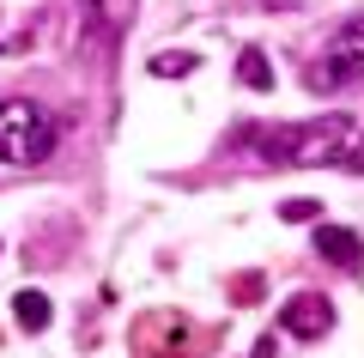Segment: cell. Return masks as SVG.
I'll list each match as a JSON object with an SVG mask.
<instances>
[{
  "mask_svg": "<svg viewBox=\"0 0 364 358\" xmlns=\"http://www.w3.org/2000/svg\"><path fill=\"white\" fill-rule=\"evenodd\" d=\"M237 79H243L249 91H273V61L261 49H243V61H237Z\"/></svg>",
  "mask_w": 364,
  "mask_h": 358,
  "instance_id": "cell-7",
  "label": "cell"
},
{
  "mask_svg": "<svg viewBox=\"0 0 364 358\" xmlns=\"http://www.w3.org/2000/svg\"><path fill=\"white\" fill-rule=\"evenodd\" d=\"M279 328H286L291 340H322V334L334 328V304H328L322 292H298L286 310H279Z\"/></svg>",
  "mask_w": 364,
  "mask_h": 358,
  "instance_id": "cell-4",
  "label": "cell"
},
{
  "mask_svg": "<svg viewBox=\"0 0 364 358\" xmlns=\"http://www.w3.org/2000/svg\"><path fill=\"white\" fill-rule=\"evenodd\" d=\"M352 115H322V122H304V128H267L255 152L267 164H340L352 146Z\"/></svg>",
  "mask_w": 364,
  "mask_h": 358,
  "instance_id": "cell-1",
  "label": "cell"
},
{
  "mask_svg": "<svg viewBox=\"0 0 364 358\" xmlns=\"http://www.w3.org/2000/svg\"><path fill=\"white\" fill-rule=\"evenodd\" d=\"M340 164H346V170H358V177H364V140H358V134H352V146H346V158H340Z\"/></svg>",
  "mask_w": 364,
  "mask_h": 358,
  "instance_id": "cell-10",
  "label": "cell"
},
{
  "mask_svg": "<svg viewBox=\"0 0 364 358\" xmlns=\"http://www.w3.org/2000/svg\"><path fill=\"white\" fill-rule=\"evenodd\" d=\"M55 152V122L43 103L6 98L0 103V164H43Z\"/></svg>",
  "mask_w": 364,
  "mask_h": 358,
  "instance_id": "cell-2",
  "label": "cell"
},
{
  "mask_svg": "<svg viewBox=\"0 0 364 358\" xmlns=\"http://www.w3.org/2000/svg\"><path fill=\"white\" fill-rule=\"evenodd\" d=\"M352 79H364V19H352V25H340V37L322 49V61H310V73H304V85L310 91H340L352 85Z\"/></svg>",
  "mask_w": 364,
  "mask_h": 358,
  "instance_id": "cell-3",
  "label": "cell"
},
{
  "mask_svg": "<svg viewBox=\"0 0 364 358\" xmlns=\"http://www.w3.org/2000/svg\"><path fill=\"white\" fill-rule=\"evenodd\" d=\"M261 6H298V0H261Z\"/></svg>",
  "mask_w": 364,
  "mask_h": 358,
  "instance_id": "cell-11",
  "label": "cell"
},
{
  "mask_svg": "<svg viewBox=\"0 0 364 358\" xmlns=\"http://www.w3.org/2000/svg\"><path fill=\"white\" fill-rule=\"evenodd\" d=\"M279 219H286V225H310V219H322V201H286Z\"/></svg>",
  "mask_w": 364,
  "mask_h": 358,
  "instance_id": "cell-8",
  "label": "cell"
},
{
  "mask_svg": "<svg viewBox=\"0 0 364 358\" xmlns=\"http://www.w3.org/2000/svg\"><path fill=\"white\" fill-rule=\"evenodd\" d=\"M195 67H200L195 55H152V73H164V79L170 73H195Z\"/></svg>",
  "mask_w": 364,
  "mask_h": 358,
  "instance_id": "cell-9",
  "label": "cell"
},
{
  "mask_svg": "<svg viewBox=\"0 0 364 358\" xmlns=\"http://www.w3.org/2000/svg\"><path fill=\"white\" fill-rule=\"evenodd\" d=\"M316 256L334 261V268H358L364 243H358V231H346V225H322V231H316Z\"/></svg>",
  "mask_w": 364,
  "mask_h": 358,
  "instance_id": "cell-5",
  "label": "cell"
},
{
  "mask_svg": "<svg viewBox=\"0 0 364 358\" xmlns=\"http://www.w3.org/2000/svg\"><path fill=\"white\" fill-rule=\"evenodd\" d=\"M13 316L25 322L31 334H43V328H49V316H55V310H49V298H43V292H18V298H13Z\"/></svg>",
  "mask_w": 364,
  "mask_h": 358,
  "instance_id": "cell-6",
  "label": "cell"
}]
</instances>
